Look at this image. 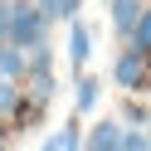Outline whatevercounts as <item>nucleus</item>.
Masks as SVG:
<instances>
[{
	"label": "nucleus",
	"instance_id": "20e7f679",
	"mask_svg": "<svg viewBox=\"0 0 151 151\" xmlns=\"http://www.w3.org/2000/svg\"><path fill=\"white\" fill-rule=\"evenodd\" d=\"M88 59H93V29H88V20H68V68L88 73Z\"/></svg>",
	"mask_w": 151,
	"mask_h": 151
},
{
	"label": "nucleus",
	"instance_id": "0eeeda50",
	"mask_svg": "<svg viewBox=\"0 0 151 151\" xmlns=\"http://www.w3.org/2000/svg\"><path fill=\"white\" fill-rule=\"evenodd\" d=\"M24 98L49 112V102L59 98V78H54V73H29V78H24Z\"/></svg>",
	"mask_w": 151,
	"mask_h": 151
},
{
	"label": "nucleus",
	"instance_id": "f3484780",
	"mask_svg": "<svg viewBox=\"0 0 151 151\" xmlns=\"http://www.w3.org/2000/svg\"><path fill=\"white\" fill-rule=\"evenodd\" d=\"M146 102H151V93H146Z\"/></svg>",
	"mask_w": 151,
	"mask_h": 151
},
{
	"label": "nucleus",
	"instance_id": "dca6fc26",
	"mask_svg": "<svg viewBox=\"0 0 151 151\" xmlns=\"http://www.w3.org/2000/svg\"><path fill=\"white\" fill-rule=\"evenodd\" d=\"M39 151H63V132H54V137H49V141H44V146H39Z\"/></svg>",
	"mask_w": 151,
	"mask_h": 151
},
{
	"label": "nucleus",
	"instance_id": "39448f33",
	"mask_svg": "<svg viewBox=\"0 0 151 151\" xmlns=\"http://www.w3.org/2000/svg\"><path fill=\"white\" fill-rule=\"evenodd\" d=\"M141 10H146V0H107V20H112V29H117V39L132 34V24L141 20Z\"/></svg>",
	"mask_w": 151,
	"mask_h": 151
},
{
	"label": "nucleus",
	"instance_id": "1a4fd4ad",
	"mask_svg": "<svg viewBox=\"0 0 151 151\" xmlns=\"http://www.w3.org/2000/svg\"><path fill=\"white\" fill-rule=\"evenodd\" d=\"M122 44H127V49H137V54H146V59H151V0H146V10H141V20L132 24V34H127Z\"/></svg>",
	"mask_w": 151,
	"mask_h": 151
},
{
	"label": "nucleus",
	"instance_id": "423d86ee",
	"mask_svg": "<svg viewBox=\"0 0 151 151\" xmlns=\"http://www.w3.org/2000/svg\"><path fill=\"white\" fill-rule=\"evenodd\" d=\"M98 98H102V78L98 73H78V78H73V112L88 117V112L98 107Z\"/></svg>",
	"mask_w": 151,
	"mask_h": 151
},
{
	"label": "nucleus",
	"instance_id": "f257e3e1",
	"mask_svg": "<svg viewBox=\"0 0 151 151\" xmlns=\"http://www.w3.org/2000/svg\"><path fill=\"white\" fill-rule=\"evenodd\" d=\"M112 83H117L122 93H137V98H141V93H151V59L122 44L117 59H112Z\"/></svg>",
	"mask_w": 151,
	"mask_h": 151
},
{
	"label": "nucleus",
	"instance_id": "4468645a",
	"mask_svg": "<svg viewBox=\"0 0 151 151\" xmlns=\"http://www.w3.org/2000/svg\"><path fill=\"white\" fill-rule=\"evenodd\" d=\"M78 10H83V0H59V20H63V24L78 20Z\"/></svg>",
	"mask_w": 151,
	"mask_h": 151
},
{
	"label": "nucleus",
	"instance_id": "7ed1b4c3",
	"mask_svg": "<svg viewBox=\"0 0 151 151\" xmlns=\"http://www.w3.org/2000/svg\"><path fill=\"white\" fill-rule=\"evenodd\" d=\"M122 141H127V122L122 117H102L83 132V151H122Z\"/></svg>",
	"mask_w": 151,
	"mask_h": 151
},
{
	"label": "nucleus",
	"instance_id": "2eb2a0df",
	"mask_svg": "<svg viewBox=\"0 0 151 151\" xmlns=\"http://www.w3.org/2000/svg\"><path fill=\"white\" fill-rule=\"evenodd\" d=\"M34 5H39V15H44L49 24H59V0H34Z\"/></svg>",
	"mask_w": 151,
	"mask_h": 151
},
{
	"label": "nucleus",
	"instance_id": "ddd939ff",
	"mask_svg": "<svg viewBox=\"0 0 151 151\" xmlns=\"http://www.w3.org/2000/svg\"><path fill=\"white\" fill-rule=\"evenodd\" d=\"M10 24H15V0H0V44H10Z\"/></svg>",
	"mask_w": 151,
	"mask_h": 151
},
{
	"label": "nucleus",
	"instance_id": "f8f14e48",
	"mask_svg": "<svg viewBox=\"0 0 151 151\" xmlns=\"http://www.w3.org/2000/svg\"><path fill=\"white\" fill-rule=\"evenodd\" d=\"M20 98H24V83H15V78H0V117H10V112L20 107Z\"/></svg>",
	"mask_w": 151,
	"mask_h": 151
},
{
	"label": "nucleus",
	"instance_id": "6e6552de",
	"mask_svg": "<svg viewBox=\"0 0 151 151\" xmlns=\"http://www.w3.org/2000/svg\"><path fill=\"white\" fill-rule=\"evenodd\" d=\"M24 73H29V63H24V49H20V44H0V78L24 83Z\"/></svg>",
	"mask_w": 151,
	"mask_h": 151
},
{
	"label": "nucleus",
	"instance_id": "9d476101",
	"mask_svg": "<svg viewBox=\"0 0 151 151\" xmlns=\"http://www.w3.org/2000/svg\"><path fill=\"white\" fill-rule=\"evenodd\" d=\"M24 63H29V73H54V44L49 39L29 44V49H24ZM29 73H24V78H29Z\"/></svg>",
	"mask_w": 151,
	"mask_h": 151
},
{
	"label": "nucleus",
	"instance_id": "f03ea898",
	"mask_svg": "<svg viewBox=\"0 0 151 151\" xmlns=\"http://www.w3.org/2000/svg\"><path fill=\"white\" fill-rule=\"evenodd\" d=\"M54 24L39 15V5L34 0H15V24H10V44H20V49H29V44L49 39Z\"/></svg>",
	"mask_w": 151,
	"mask_h": 151
},
{
	"label": "nucleus",
	"instance_id": "9b49d317",
	"mask_svg": "<svg viewBox=\"0 0 151 151\" xmlns=\"http://www.w3.org/2000/svg\"><path fill=\"white\" fill-rule=\"evenodd\" d=\"M122 122H127V127H146V122H151V102H141L137 93H127V102H122Z\"/></svg>",
	"mask_w": 151,
	"mask_h": 151
}]
</instances>
